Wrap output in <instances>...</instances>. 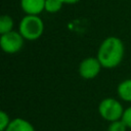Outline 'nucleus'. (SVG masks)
Here are the masks:
<instances>
[{
    "instance_id": "1",
    "label": "nucleus",
    "mask_w": 131,
    "mask_h": 131,
    "mask_svg": "<svg viewBox=\"0 0 131 131\" xmlns=\"http://www.w3.org/2000/svg\"><path fill=\"white\" fill-rule=\"evenodd\" d=\"M124 56V44L118 37L111 36L105 38L97 51V59L102 68L114 69L118 67Z\"/></svg>"
},
{
    "instance_id": "2",
    "label": "nucleus",
    "mask_w": 131,
    "mask_h": 131,
    "mask_svg": "<svg viewBox=\"0 0 131 131\" xmlns=\"http://www.w3.org/2000/svg\"><path fill=\"white\" fill-rule=\"evenodd\" d=\"M18 29V32L25 38V40L34 41L42 36L44 31V24L38 15L27 14L21 18Z\"/></svg>"
},
{
    "instance_id": "3",
    "label": "nucleus",
    "mask_w": 131,
    "mask_h": 131,
    "mask_svg": "<svg viewBox=\"0 0 131 131\" xmlns=\"http://www.w3.org/2000/svg\"><path fill=\"white\" fill-rule=\"evenodd\" d=\"M98 113L102 119L111 123L122 119L124 108L120 101L113 97H107L100 101L98 105Z\"/></svg>"
},
{
    "instance_id": "4",
    "label": "nucleus",
    "mask_w": 131,
    "mask_h": 131,
    "mask_svg": "<svg viewBox=\"0 0 131 131\" xmlns=\"http://www.w3.org/2000/svg\"><path fill=\"white\" fill-rule=\"evenodd\" d=\"M25 38L19 32L11 31L9 33L3 34L0 37V46L2 50L6 53L13 54L18 52L24 46Z\"/></svg>"
},
{
    "instance_id": "5",
    "label": "nucleus",
    "mask_w": 131,
    "mask_h": 131,
    "mask_svg": "<svg viewBox=\"0 0 131 131\" xmlns=\"http://www.w3.org/2000/svg\"><path fill=\"white\" fill-rule=\"evenodd\" d=\"M101 68L97 57H86L79 64V75L84 79H93L99 74Z\"/></svg>"
},
{
    "instance_id": "6",
    "label": "nucleus",
    "mask_w": 131,
    "mask_h": 131,
    "mask_svg": "<svg viewBox=\"0 0 131 131\" xmlns=\"http://www.w3.org/2000/svg\"><path fill=\"white\" fill-rule=\"evenodd\" d=\"M20 7L26 14L39 15L45 10V0H20Z\"/></svg>"
},
{
    "instance_id": "7",
    "label": "nucleus",
    "mask_w": 131,
    "mask_h": 131,
    "mask_svg": "<svg viewBox=\"0 0 131 131\" xmlns=\"http://www.w3.org/2000/svg\"><path fill=\"white\" fill-rule=\"evenodd\" d=\"M5 131H35V128L29 121L21 118H16L11 120Z\"/></svg>"
},
{
    "instance_id": "8",
    "label": "nucleus",
    "mask_w": 131,
    "mask_h": 131,
    "mask_svg": "<svg viewBox=\"0 0 131 131\" xmlns=\"http://www.w3.org/2000/svg\"><path fill=\"white\" fill-rule=\"evenodd\" d=\"M117 92L121 99H123L124 101L131 102V79L122 81L118 85Z\"/></svg>"
},
{
    "instance_id": "9",
    "label": "nucleus",
    "mask_w": 131,
    "mask_h": 131,
    "mask_svg": "<svg viewBox=\"0 0 131 131\" xmlns=\"http://www.w3.org/2000/svg\"><path fill=\"white\" fill-rule=\"evenodd\" d=\"M13 29V19L11 18V16L7 15V14H3L0 17V34H6L9 33Z\"/></svg>"
},
{
    "instance_id": "10",
    "label": "nucleus",
    "mask_w": 131,
    "mask_h": 131,
    "mask_svg": "<svg viewBox=\"0 0 131 131\" xmlns=\"http://www.w3.org/2000/svg\"><path fill=\"white\" fill-rule=\"evenodd\" d=\"M64 3L62 0H45V10L49 13L58 12Z\"/></svg>"
},
{
    "instance_id": "11",
    "label": "nucleus",
    "mask_w": 131,
    "mask_h": 131,
    "mask_svg": "<svg viewBox=\"0 0 131 131\" xmlns=\"http://www.w3.org/2000/svg\"><path fill=\"white\" fill-rule=\"evenodd\" d=\"M126 130H127V126L122 120L111 122L107 128V131H126Z\"/></svg>"
},
{
    "instance_id": "12",
    "label": "nucleus",
    "mask_w": 131,
    "mask_h": 131,
    "mask_svg": "<svg viewBox=\"0 0 131 131\" xmlns=\"http://www.w3.org/2000/svg\"><path fill=\"white\" fill-rule=\"evenodd\" d=\"M11 120L9 119V116L4 111L0 112V131H5L8 125L10 124Z\"/></svg>"
},
{
    "instance_id": "13",
    "label": "nucleus",
    "mask_w": 131,
    "mask_h": 131,
    "mask_svg": "<svg viewBox=\"0 0 131 131\" xmlns=\"http://www.w3.org/2000/svg\"><path fill=\"white\" fill-rule=\"evenodd\" d=\"M121 120L125 123L127 128L131 129V106H129L126 110H124V113H123V116H122Z\"/></svg>"
},
{
    "instance_id": "14",
    "label": "nucleus",
    "mask_w": 131,
    "mask_h": 131,
    "mask_svg": "<svg viewBox=\"0 0 131 131\" xmlns=\"http://www.w3.org/2000/svg\"><path fill=\"white\" fill-rule=\"evenodd\" d=\"M80 0H62V2L64 4H75V3H78Z\"/></svg>"
}]
</instances>
